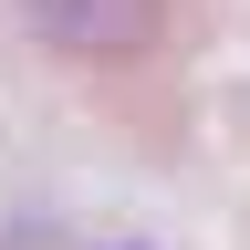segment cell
<instances>
[{
	"label": "cell",
	"mask_w": 250,
	"mask_h": 250,
	"mask_svg": "<svg viewBox=\"0 0 250 250\" xmlns=\"http://www.w3.org/2000/svg\"><path fill=\"white\" fill-rule=\"evenodd\" d=\"M21 21L62 62H136L167 21V0H21Z\"/></svg>",
	"instance_id": "cell-1"
}]
</instances>
